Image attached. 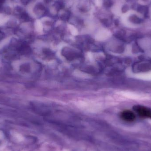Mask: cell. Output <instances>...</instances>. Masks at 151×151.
I'll use <instances>...</instances> for the list:
<instances>
[{"label": "cell", "instance_id": "obj_1", "mask_svg": "<svg viewBox=\"0 0 151 151\" xmlns=\"http://www.w3.org/2000/svg\"><path fill=\"white\" fill-rule=\"evenodd\" d=\"M133 109L142 118L151 119V109L146 106L141 105H135Z\"/></svg>", "mask_w": 151, "mask_h": 151}, {"label": "cell", "instance_id": "obj_2", "mask_svg": "<svg viewBox=\"0 0 151 151\" xmlns=\"http://www.w3.org/2000/svg\"><path fill=\"white\" fill-rule=\"evenodd\" d=\"M120 117L123 120L128 122L134 121L136 119V115L133 112L129 110L124 111L121 113Z\"/></svg>", "mask_w": 151, "mask_h": 151}, {"label": "cell", "instance_id": "obj_3", "mask_svg": "<svg viewBox=\"0 0 151 151\" xmlns=\"http://www.w3.org/2000/svg\"><path fill=\"white\" fill-rule=\"evenodd\" d=\"M3 35L2 33L0 32V40L2 38H3Z\"/></svg>", "mask_w": 151, "mask_h": 151}, {"label": "cell", "instance_id": "obj_4", "mask_svg": "<svg viewBox=\"0 0 151 151\" xmlns=\"http://www.w3.org/2000/svg\"><path fill=\"white\" fill-rule=\"evenodd\" d=\"M4 0H0V4L3 3L4 2Z\"/></svg>", "mask_w": 151, "mask_h": 151}]
</instances>
